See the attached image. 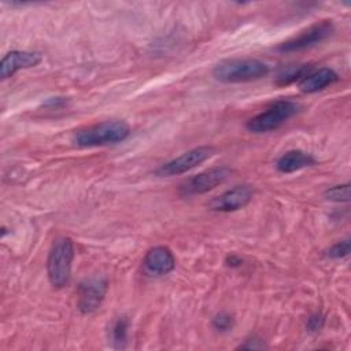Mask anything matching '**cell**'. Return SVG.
Instances as JSON below:
<instances>
[{
  "mask_svg": "<svg viewBox=\"0 0 351 351\" xmlns=\"http://www.w3.org/2000/svg\"><path fill=\"white\" fill-rule=\"evenodd\" d=\"M325 325V315L321 313H314L307 318L306 329L310 333H318Z\"/></svg>",
  "mask_w": 351,
  "mask_h": 351,
  "instance_id": "19",
  "label": "cell"
},
{
  "mask_svg": "<svg viewBox=\"0 0 351 351\" xmlns=\"http://www.w3.org/2000/svg\"><path fill=\"white\" fill-rule=\"evenodd\" d=\"M143 265L148 274L165 276L176 267V258L167 247L158 245L147 251Z\"/></svg>",
  "mask_w": 351,
  "mask_h": 351,
  "instance_id": "11",
  "label": "cell"
},
{
  "mask_svg": "<svg viewBox=\"0 0 351 351\" xmlns=\"http://www.w3.org/2000/svg\"><path fill=\"white\" fill-rule=\"evenodd\" d=\"M333 30H335V27H333L332 21L317 22V23L311 25L310 27H307L306 30H303L296 37L280 44L277 49L280 52H298L302 49H307L310 47H314L319 43L325 41L328 37L332 36Z\"/></svg>",
  "mask_w": 351,
  "mask_h": 351,
  "instance_id": "8",
  "label": "cell"
},
{
  "mask_svg": "<svg viewBox=\"0 0 351 351\" xmlns=\"http://www.w3.org/2000/svg\"><path fill=\"white\" fill-rule=\"evenodd\" d=\"M74 252V243L70 237H60L53 243L47 259V274L55 288H63L69 284Z\"/></svg>",
  "mask_w": 351,
  "mask_h": 351,
  "instance_id": "3",
  "label": "cell"
},
{
  "mask_svg": "<svg viewBox=\"0 0 351 351\" xmlns=\"http://www.w3.org/2000/svg\"><path fill=\"white\" fill-rule=\"evenodd\" d=\"M311 70V66L308 64H298V66H289L284 69L277 75V84L280 85H288L296 81H302Z\"/></svg>",
  "mask_w": 351,
  "mask_h": 351,
  "instance_id": "15",
  "label": "cell"
},
{
  "mask_svg": "<svg viewBox=\"0 0 351 351\" xmlns=\"http://www.w3.org/2000/svg\"><path fill=\"white\" fill-rule=\"evenodd\" d=\"M66 103V100L63 99V97H51V99H48V101L45 103V106H48V107H55V108H58V107H60V106H63Z\"/></svg>",
  "mask_w": 351,
  "mask_h": 351,
  "instance_id": "21",
  "label": "cell"
},
{
  "mask_svg": "<svg viewBox=\"0 0 351 351\" xmlns=\"http://www.w3.org/2000/svg\"><path fill=\"white\" fill-rule=\"evenodd\" d=\"M348 254H350V239H344L341 241L335 243L325 252V255L330 259H341L348 256Z\"/></svg>",
  "mask_w": 351,
  "mask_h": 351,
  "instance_id": "17",
  "label": "cell"
},
{
  "mask_svg": "<svg viewBox=\"0 0 351 351\" xmlns=\"http://www.w3.org/2000/svg\"><path fill=\"white\" fill-rule=\"evenodd\" d=\"M130 134V126L122 119H108L82 129L73 134V143L82 148L111 145L123 141Z\"/></svg>",
  "mask_w": 351,
  "mask_h": 351,
  "instance_id": "1",
  "label": "cell"
},
{
  "mask_svg": "<svg viewBox=\"0 0 351 351\" xmlns=\"http://www.w3.org/2000/svg\"><path fill=\"white\" fill-rule=\"evenodd\" d=\"M266 346L263 344V341L261 339H256V337H252V339H248L247 343L244 344H240L239 348H248V350H259V348H265Z\"/></svg>",
  "mask_w": 351,
  "mask_h": 351,
  "instance_id": "20",
  "label": "cell"
},
{
  "mask_svg": "<svg viewBox=\"0 0 351 351\" xmlns=\"http://www.w3.org/2000/svg\"><path fill=\"white\" fill-rule=\"evenodd\" d=\"M315 163H317V160L311 154H307L302 149H291V151H287L285 154H282L277 159L276 167L280 173L289 174V173L299 171L304 167L314 166Z\"/></svg>",
  "mask_w": 351,
  "mask_h": 351,
  "instance_id": "13",
  "label": "cell"
},
{
  "mask_svg": "<svg viewBox=\"0 0 351 351\" xmlns=\"http://www.w3.org/2000/svg\"><path fill=\"white\" fill-rule=\"evenodd\" d=\"M234 318L228 313H219L213 318V328L218 332H228L233 328Z\"/></svg>",
  "mask_w": 351,
  "mask_h": 351,
  "instance_id": "18",
  "label": "cell"
},
{
  "mask_svg": "<svg viewBox=\"0 0 351 351\" xmlns=\"http://www.w3.org/2000/svg\"><path fill=\"white\" fill-rule=\"evenodd\" d=\"M43 60L40 52L34 51H11L7 52L0 62V77L7 80L12 77L16 71L23 69H30L37 66Z\"/></svg>",
  "mask_w": 351,
  "mask_h": 351,
  "instance_id": "10",
  "label": "cell"
},
{
  "mask_svg": "<svg viewBox=\"0 0 351 351\" xmlns=\"http://www.w3.org/2000/svg\"><path fill=\"white\" fill-rule=\"evenodd\" d=\"M232 174V170L229 167L221 166V167H213L206 171H202L186 181H184L180 185V195L181 196H193L206 193L221 184H223Z\"/></svg>",
  "mask_w": 351,
  "mask_h": 351,
  "instance_id": "7",
  "label": "cell"
},
{
  "mask_svg": "<svg viewBox=\"0 0 351 351\" xmlns=\"http://www.w3.org/2000/svg\"><path fill=\"white\" fill-rule=\"evenodd\" d=\"M325 197L330 202H348L350 200V184H341V185H335L330 186L325 191Z\"/></svg>",
  "mask_w": 351,
  "mask_h": 351,
  "instance_id": "16",
  "label": "cell"
},
{
  "mask_svg": "<svg viewBox=\"0 0 351 351\" xmlns=\"http://www.w3.org/2000/svg\"><path fill=\"white\" fill-rule=\"evenodd\" d=\"M108 282L104 276L95 274L82 280L77 289V307L82 314H90L96 311L107 293Z\"/></svg>",
  "mask_w": 351,
  "mask_h": 351,
  "instance_id": "6",
  "label": "cell"
},
{
  "mask_svg": "<svg viewBox=\"0 0 351 351\" xmlns=\"http://www.w3.org/2000/svg\"><path fill=\"white\" fill-rule=\"evenodd\" d=\"M226 265L230 266V267H237V266L243 265V261L236 255H230V256L226 258Z\"/></svg>",
  "mask_w": 351,
  "mask_h": 351,
  "instance_id": "22",
  "label": "cell"
},
{
  "mask_svg": "<svg viewBox=\"0 0 351 351\" xmlns=\"http://www.w3.org/2000/svg\"><path fill=\"white\" fill-rule=\"evenodd\" d=\"M337 81L339 74L333 69L321 67L315 71H310L302 81H299V89L304 93H315Z\"/></svg>",
  "mask_w": 351,
  "mask_h": 351,
  "instance_id": "12",
  "label": "cell"
},
{
  "mask_svg": "<svg viewBox=\"0 0 351 351\" xmlns=\"http://www.w3.org/2000/svg\"><path fill=\"white\" fill-rule=\"evenodd\" d=\"M214 152H215L214 148L208 147V145L192 148V149L181 154L180 156L160 165L155 170V174L159 177H171V176L184 174V173L197 167L207 159H210L214 155Z\"/></svg>",
  "mask_w": 351,
  "mask_h": 351,
  "instance_id": "5",
  "label": "cell"
},
{
  "mask_svg": "<svg viewBox=\"0 0 351 351\" xmlns=\"http://www.w3.org/2000/svg\"><path fill=\"white\" fill-rule=\"evenodd\" d=\"M252 188L248 185H237L232 189L225 191L219 196L213 197L208 203L207 207L211 211H218V213H230V211H237L243 207H245L251 200H252Z\"/></svg>",
  "mask_w": 351,
  "mask_h": 351,
  "instance_id": "9",
  "label": "cell"
},
{
  "mask_svg": "<svg viewBox=\"0 0 351 351\" xmlns=\"http://www.w3.org/2000/svg\"><path fill=\"white\" fill-rule=\"evenodd\" d=\"M300 110V104L295 100L281 99L271 103L265 111L252 117L245 128L251 133H267L278 129L282 123H285L289 118H292Z\"/></svg>",
  "mask_w": 351,
  "mask_h": 351,
  "instance_id": "4",
  "label": "cell"
},
{
  "mask_svg": "<svg viewBox=\"0 0 351 351\" xmlns=\"http://www.w3.org/2000/svg\"><path fill=\"white\" fill-rule=\"evenodd\" d=\"M129 319L126 317H118L110 329V339L115 348H123L128 341Z\"/></svg>",
  "mask_w": 351,
  "mask_h": 351,
  "instance_id": "14",
  "label": "cell"
},
{
  "mask_svg": "<svg viewBox=\"0 0 351 351\" xmlns=\"http://www.w3.org/2000/svg\"><path fill=\"white\" fill-rule=\"evenodd\" d=\"M269 71V66L258 59H226L213 69V77L217 81L228 84L251 82L266 77Z\"/></svg>",
  "mask_w": 351,
  "mask_h": 351,
  "instance_id": "2",
  "label": "cell"
}]
</instances>
